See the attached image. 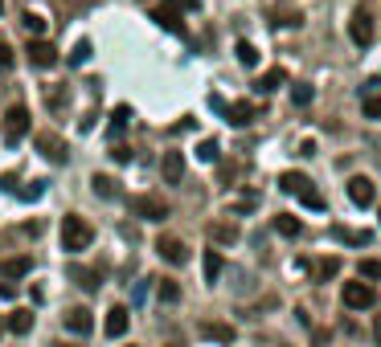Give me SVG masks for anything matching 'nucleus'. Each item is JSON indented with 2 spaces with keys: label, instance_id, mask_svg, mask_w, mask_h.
Segmentation results:
<instances>
[{
  "label": "nucleus",
  "instance_id": "nucleus-1",
  "mask_svg": "<svg viewBox=\"0 0 381 347\" xmlns=\"http://www.w3.org/2000/svg\"><path fill=\"white\" fill-rule=\"evenodd\" d=\"M279 188H283L287 196L304 200L308 208H316V212H324V208H328V200H324V192H320V188L311 184V180L304 176V172H283V176H279Z\"/></svg>",
  "mask_w": 381,
  "mask_h": 347
},
{
  "label": "nucleus",
  "instance_id": "nucleus-2",
  "mask_svg": "<svg viewBox=\"0 0 381 347\" xmlns=\"http://www.w3.org/2000/svg\"><path fill=\"white\" fill-rule=\"evenodd\" d=\"M91 241H95V229H91V221L86 217H62V250L66 254H82V250H91Z\"/></svg>",
  "mask_w": 381,
  "mask_h": 347
},
{
  "label": "nucleus",
  "instance_id": "nucleus-3",
  "mask_svg": "<svg viewBox=\"0 0 381 347\" xmlns=\"http://www.w3.org/2000/svg\"><path fill=\"white\" fill-rule=\"evenodd\" d=\"M340 299H344L349 311H369V306L377 302V290H373V282L357 278V282H344V286H340Z\"/></svg>",
  "mask_w": 381,
  "mask_h": 347
},
{
  "label": "nucleus",
  "instance_id": "nucleus-4",
  "mask_svg": "<svg viewBox=\"0 0 381 347\" xmlns=\"http://www.w3.org/2000/svg\"><path fill=\"white\" fill-rule=\"evenodd\" d=\"M131 212H136L140 221H164V217H168V205H164V196L140 192V196H131Z\"/></svg>",
  "mask_w": 381,
  "mask_h": 347
},
{
  "label": "nucleus",
  "instance_id": "nucleus-5",
  "mask_svg": "<svg viewBox=\"0 0 381 347\" xmlns=\"http://www.w3.org/2000/svg\"><path fill=\"white\" fill-rule=\"evenodd\" d=\"M25 57H29V66H33V69H53V66H58V49L49 46L46 37H29Z\"/></svg>",
  "mask_w": 381,
  "mask_h": 347
},
{
  "label": "nucleus",
  "instance_id": "nucleus-6",
  "mask_svg": "<svg viewBox=\"0 0 381 347\" xmlns=\"http://www.w3.org/2000/svg\"><path fill=\"white\" fill-rule=\"evenodd\" d=\"M33 147H37L49 163H66V160H70V151H66L62 135H53V131H37V135H33Z\"/></svg>",
  "mask_w": 381,
  "mask_h": 347
},
{
  "label": "nucleus",
  "instance_id": "nucleus-7",
  "mask_svg": "<svg viewBox=\"0 0 381 347\" xmlns=\"http://www.w3.org/2000/svg\"><path fill=\"white\" fill-rule=\"evenodd\" d=\"M25 135H29V111L25 107H8V115H4V143L17 147Z\"/></svg>",
  "mask_w": 381,
  "mask_h": 347
},
{
  "label": "nucleus",
  "instance_id": "nucleus-8",
  "mask_svg": "<svg viewBox=\"0 0 381 347\" xmlns=\"http://www.w3.org/2000/svg\"><path fill=\"white\" fill-rule=\"evenodd\" d=\"M152 250L164 257L168 266H185V261H189V245H185L181 237H168V233H160V237H156V245H152Z\"/></svg>",
  "mask_w": 381,
  "mask_h": 347
},
{
  "label": "nucleus",
  "instance_id": "nucleus-9",
  "mask_svg": "<svg viewBox=\"0 0 381 347\" xmlns=\"http://www.w3.org/2000/svg\"><path fill=\"white\" fill-rule=\"evenodd\" d=\"M349 41L353 46H373V17H369V8H357L353 17H349Z\"/></svg>",
  "mask_w": 381,
  "mask_h": 347
},
{
  "label": "nucleus",
  "instance_id": "nucleus-10",
  "mask_svg": "<svg viewBox=\"0 0 381 347\" xmlns=\"http://www.w3.org/2000/svg\"><path fill=\"white\" fill-rule=\"evenodd\" d=\"M349 200H353L357 208H369L373 200H377L373 180H369V176H353V180H349Z\"/></svg>",
  "mask_w": 381,
  "mask_h": 347
},
{
  "label": "nucleus",
  "instance_id": "nucleus-11",
  "mask_svg": "<svg viewBox=\"0 0 381 347\" xmlns=\"http://www.w3.org/2000/svg\"><path fill=\"white\" fill-rule=\"evenodd\" d=\"M152 21L160 25V29H168V33H172V37H185V21H181V13H176V4H160V8H156V13H152Z\"/></svg>",
  "mask_w": 381,
  "mask_h": 347
},
{
  "label": "nucleus",
  "instance_id": "nucleus-12",
  "mask_svg": "<svg viewBox=\"0 0 381 347\" xmlns=\"http://www.w3.org/2000/svg\"><path fill=\"white\" fill-rule=\"evenodd\" d=\"M221 115H226L230 127H250L259 118V107L254 102H230V107H221Z\"/></svg>",
  "mask_w": 381,
  "mask_h": 347
},
{
  "label": "nucleus",
  "instance_id": "nucleus-13",
  "mask_svg": "<svg viewBox=\"0 0 381 347\" xmlns=\"http://www.w3.org/2000/svg\"><path fill=\"white\" fill-rule=\"evenodd\" d=\"M160 176H164V184H181L185 180V156L181 151H164L160 156Z\"/></svg>",
  "mask_w": 381,
  "mask_h": 347
},
{
  "label": "nucleus",
  "instance_id": "nucleus-14",
  "mask_svg": "<svg viewBox=\"0 0 381 347\" xmlns=\"http://www.w3.org/2000/svg\"><path fill=\"white\" fill-rule=\"evenodd\" d=\"M62 323H66V331H70V335H91V331H95V319H91V311H86V306H74V311H66V319H62Z\"/></svg>",
  "mask_w": 381,
  "mask_h": 347
},
{
  "label": "nucleus",
  "instance_id": "nucleus-15",
  "mask_svg": "<svg viewBox=\"0 0 381 347\" xmlns=\"http://www.w3.org/2000/svg\"><path fill=\"white\" fill-rule=\"evenodd\" d=\"M127 323H131V311H127V306H111V311H107L103 331H107L111 339H123V335H127Z\"/></svg>",
  "mask_w": 381,
  "mask_h": 347
},
{
  "label": "nucleus",
  "instance_id": "nucleus-16",
  "mask_svg": "<svg viewBox=\"0 0 381 347\" xmlns=\"http://www.w3.org/2000/svg\"><path fill=\"white\" fill-rule=\"evenodd\" d=\"M205 339H214V343H234V327L221 323V319H201V327H197Z\"/></svg>",
  "mask_w": 381,
  "mask_h": 347
},
{
  "label": "nucleus",
  "instance_id": "nucleus-17",
  "mask_svg": "<svg viewBox=\"0 0 381 347\" xmlns=\"http://www.w3.org/2000/svg\"><path fill=\"white\" fill-rule=\"evenodd\" d=\"M201 270H205V282H209V286H217V282H221V274H226V257L217 254V250H205V254H201Z\"/></svg>",
  "mask_w": 381,
  "mask_h": 347
},
{
  "label": "nucleus",
  "instance_id": "nucleus-18",
  "mask_svg": "<svg viewBox=\"0 0 381 347\" xmlns=\"http://www.w3.org/2000/svg\"><path fill=\"white\" fill-rule=\"evenodd\" d=\"M127 118H131V107H127V102H120V107L111 111V123H107V139H111V143H120V139H123V131H127Z\"/></svg>",
  "mask_w": 381,
  "mask_h": 347
},
{
  "label": "nucleus",
  "instance_id": "nucleus-19",
  "mask_svg": "<svg viewBox=\"0 0 381 347\" xmlns=\"http://www.w3.org/2000/svg\"><path fill=\"white\" fill-rule=\"evenodd\" d=\"M25 274H33V257H4L0 261V278L8 282V278H25Z\"/></svg>",
  "mask_w": 381,
  "mask_h": 347
},
{
  "label": "nucleus",
  "instance_id": "nucleus-20",
  "mask_svg": "<svg viewBox=\"0 0 381 347\" xmlns=\"http://www.w3.org/2000/svg\"><path fill=\"white\" fill-rule=\"evenodd\" d=\"M279 86H287V69H279V66H271L266 74H259V82H254L259 94H275Z\"/></svg>",
  "mask_w": 381,
  "mask_h": 347
},
{
  "label": "nucleus",
  "instance_id": "nucleus-21",
  "mask_svg": "<svg viewBox=\"0 0 381 347\" xmlns=\"http://www.w3.org/2000/svg\"><path fill=\"white\" fill-rule=\"evenodd\" d=\"M209 237H214L217 245H234V241L242 237V229L234 225V221H214V225H209Z\"/></svg>",
  "mask_w": 381,
  "mask_h": 347
},
{
  "label": "nucleus",
  "instance_id": "nucleus-22",
  "mask_svg": "<svg viewBox=\"0 0 381 347\" xmlns=\"http://www.w3.org/2000/svg\"><path fill=\"white\" fill-rule=\"evenodd\" d=\"M332 237L344 241V245H369V241H373L369 229H344V225H332Z\"/></svg>",
  "mask_w": 381,
  "mask_h": 347
},
{
  "label": "nucleus",
  "instance_id": "nucleus-23",
  "mask_svg": "<svg viewBox=\"0 0 381 347\" xmlns=\"http://www.w3.org/2000/svg\"><path fill=\"white\" fill-rule=\"evenodd\" d=\"M91 192L103 196V200H115V196H120V180H111V176H91Z\"/></svg>",
  "mask_w": 381,
  "mask_h": 347
},
{
  "label": "nucleus",
  "instance_id": "nucleus-24",
  "mask_svg": "<svg viewBox=\"0 0 381 347\" xmlns=\"http://www.w3.org/2000/svg\"><path fill=\"white\" fill-rule=\"evenodd\" d=\"M33 319H37L33 311H13V315H8V331H13V335H29V331H33Z\"/></svg>",
  "mask_w": 381,
  "mask_h": 347
},
{
  "label": "nucleus",
  "instance_id": "nucleus-25",
  "mask_svg": "<svg viewBox=\"0 0 381 347\" xmlns=\"http://www.w3.org/2000/svg\"><path fill=\"white\" fill-rule=\"evenodd\" d=\"M275 233H279V237H299V233H304V225H299V217L279 212V217H275Z\"/></svg>",
  "mask_w": 381,
  "mask_h": 347
},
{
  "label": "nucleus",
  "instance_id": "nucleus-26",
  "mask_svg": "<svg viewBox=\"0 0 381 347\" xmlns=\"http://www.w3.org/2000/svg\"><path fill=\"white\" fill-rule=\"evenodd\" d=\"M70 278L82 286V290H98L103 286V278H98V270H86V266H74L70 270Z\"/></svg>",
  "mask_w": 381,
  "mask_h": 347
},
{
  "label": "nucleus",
  "instance_id": "nucleus-27",
  "mask_svg": "<svg viewBox=\"0 0 381 347\" xmlns=\"http://www.w3.org/2000/svg\"><path fill=\"white\" fill-rule=\"evenodd\" d=\"M46 102H49V111H66V102H70V90L66 86H46Z\"/></svg>",
  "mask_w": 381,
  "mask_h": 347
},
{
  "label": "nucleus",
  "instance_id": "nucleus-28",
  "mask_svg": "<svg viewBox=\"0 0 381 347\" xmlns=\"http://www.w3.org/2000/svg\"><path fill=\"white\" fill-rule=\"evenodd\" d=\"M311 98H316V86H308V82L291 86V107H311Z\"/></svg>",
  "mask_w": 381,
  "mask_h": 347
},
{
  "label": "nucleus",
  "instance_id": "nucleus-29",
  "mask_svg": "<svg viewBox=\"0 0 381 347\" xmlns=\"http://www.w3.org/2000/svg\"><path fill=\"white\" fill-rule=\"evenodd\" d=\"M234 53H238V62H242V66H246V69H254V66H259V49L250 46L246 37H242L238 46H234Z\"/></svg>",
  "mask_w": 381,
  "mask_h": 347
},
{
  "label": "nucleus",
  "instance_id": "nucleus-30",
  "mask_svg": "<svg viewBox=\"0 0 381 347\" xmlns=\"http://www.w3.org/2000/svg\"><path fill=\"white\" fill-rule=\"evenodd\" d=\"M275 25H287V29L295 25V29H299V25H304V17H299L295 8H287V4H275Z\"/></svg>",
  "mask_w": 381,
  "mask_h": 347
},
{
  "label": "nucleus",
  "instance_id": "nucleus-31",
  "mask_svg": "<svg viewBox=\"0 0 381 347\" xmlns=\"http://www.w3.org/2000/svg\"><path fill=\"white\" fill-rule=\"evenodd\" d=\"M21 21H25V29H29V37H46V17H41V13H33V8H29Z\"/></svg>",
  "mask_w": 381,
  "mask_h": 347
},
{
  "label": "nucleus",
  "instance_id": "nucleus-32",
  "mask_svg": "<svg viewBox=\"0 0 381 347\" xmlns=\"http://www.w3.org/2000/svg\"><path fill=\"white\" fill-rule=\"evenodd\" d=\"M217 156H221V147H217V139H201V143H197V160H205V163H217Z\"/></svg>",
  "mask_w": 381,
  "mask_h": 347
},
{
  "label": "nucleus",
  "instance_id": "nucleus-33",
  "mask_svg": "<svg viewBox=\"0 0 381 347\" xmlns=\"http://www.w3.org/2000/svg\"><path fill=\"white\" fill-rule=\"evenodd\" d=\"M357 278H365V282L381 278V257H365V261L357 266Z\"/></svg>",
  "mask_w": 381,
  "mask_h": 347
},
{
  "label": "nucleus",
  "instance_id": "nucleus-34",
  "mask_svg": "<svg viewBox=\"0 0 381 347\" xmlns=\"http://www.w3.org/2000/svg\"><path fill=\"white\" fill-rule=\"evenodd\" d=\"M340 274V257H324V261H316V278L324 282V278H336Z\"/></svg>",
  "mask_w": 381,
  "mask_h": 347
},
{
  "label": "nucleus",
  "instance_id": "nucleus-35",
  "mask_svg": "<svg viewBox=\"0 0 381 347\" xmlns=\"http://www.w3.org/2000/svg\"><path fill=\"white\" fill-rule=\"evenodd\" d=\"M156 294H160V302H181V286H176L172 278H164V282L156 286Z\"/></svg>",
  "mask_w": 381,
  "mask_h": 347
},
{
  "label": "nucleus",
  "instance_id": "nucleus-36",
  "mask_svg": "<svg viewBox=\"0 0 381 347\" xmlns=\"http://www.w3.org/2000/svg\"><path fill=\"white\" fill-rule=\"evenodd\" d=\"M86 62H91V41L82 37V41L70 49V66H86Z\"/></svg>",
  "mask_w": 381,
  "mask_h": 347
},
{
  "label": "nucleus",
  "instance_id": "nucleus-37",
  "mask_svg": "<svg viewBox=\"0 0 381 347\" xmlns=\"http://www.w3.org/2000/svg\"><path fill=\"white\" fill-rule=\"evenodd\" d=\"M365 118H381V90H373V94H365Z\"/></svg>",
  "mask_w": 381,
  "mask_h": 347
},
{
  "label": "nucleus",
  "instance_id": "nucleus-38",
  "mask_svg": "<svg viewBox=\"0 0 381 347\" xmlns=\"http://www.w3.org/2000/svg\"><path fill=\"white\" fill-rule=\"evenodd\" d=\"M17 196H21V200H37V196H46V180H33L29 188H17Z\"/></svg>",
  "mask_w": 381,
  "mask_h": 347
},
{
  "label": "nucleus",
  "instance_id": "nucleus-39",
  "mask_svg": "<svg viewBox=\"0 0 381 347\" xmlns=\"http://www.w3.org/2000/svg\"><path fill=\"white\" fill-rule=\"evenodd\" d=\"M111 160H115V163H131V147H127V143H115V147H111Z\"/></svg>",
  "mask_w": 381,
  "mask_h": 347
},
{
  "label": "nucleus",
  "instance_id": "nucleus-40",
  "mask_svg": "<svg viewBox=\"0 0 381 347\" xmlns=\"http://www.w3.org/2000/svg\"><path fill=\"white\" fill-rule=\"evenodd\" d=\"M8 69H13V49L0 41V74H8Z\"/></svg>",
  "mask_w": 381,
  "mask_h": 347
},
{
  "label": "nucleus",
  "instance_id": "nucleus-41",
  "mask_svg": "<svg viewBox=\"0 0 381 347\" xmlns=\"http://www.w3.org/2000/svg\"><path fill=\"white\" fill-rule=\"evenodd\" d=\"M17 299V286H8V282H0V302H13Z\"/></svg>",
  "mask_w": 381,
  "mask_h": 347
},
{
  "label": "nucleus",
  "instance_id": "nucleus-42",
  "mask_svg": "<svg viewBox=\"0 0 381 347\" xmlns=\"http://www.w3.org/2000/svg\"><path fill=\"white\" fill-rule=\"evenodd\" d=\"M299 156H316V139H304V143H299Z\"/></svg>",
  "mask_w": 381,
  "mask_h": 347
},
{
  "label": "nucleus",
  "instance_id": "nucleus-43",
  "mask_svg": "<svg viewBox=\"0 0 381 347\" xmlns=\"http://www.w3.org/2000/svg\"><path fill=\"white\" fill-rule=\"evenodd\" d=\"M168 4H176V8H197L201 0H168Z\"/></svg>",
  "mask_w": 381,
  "mask_h": 347
},
{
  "label": "nucleus",
  "instance_id": "nucleus-44",
  "mask_svg": "<svg viewBox=\"0 0 381 347\" xmlns=\"http://www.w3.org/2000/svg\"><path fill=\"white\" fill-rule=\"evenodd\" d=\"M373 339H377V347H381V315L373 319Z\"/></svg>",
  "mask_w": 381,
  "mask_h": 347
},
{
  "label": "nucleus",
  "instance_id": "nucleus-45",
  "mask_svg": "<svg viewBox=\"0 0 381 347\" xmlns=\"http://www.w3.org/2000/svg\"><path fill=\"white\" fill-rule=\"evenodd\" d=\"M0 13H4V0H0Z\"/></svg>",
  "mask_w": 381,
  "mask_h": 347
},
{
  "label": "nucleus",
  "instance_id": "nucleus-46",
  "mask_svg": "<svg viewBox=\"0 0 381 347\" xmlns=\"http://www.w3.org/2000/svg\"><path fill=\"white\" fill-rule=\"evenodd\" d=\"M168 347H176V343H168Z\"/></svg>",
  "mask_w": 381,
  "mask_h": 347
},
{
  "label": "nucleus",
  "instance_id": "nucleus-47",
  "mask_svg": "<svg viewBox=\"0 0 381 347\" xmlns=\"http://www.w3.org/2000/svg\"><path fill=\"white\" fill-rule=\"evenodd\" d=\"M377 217H381V208H377Z\"/></svg>",
  "mask_w": 381,
  "mask_h": 347
}]
</instances>
